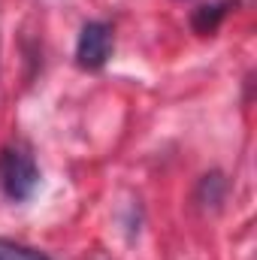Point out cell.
Listing matches in <instances>:
<instances>
[{"label": "cell", "mask_w": 257, "mask_h": 260, "mask_svg": "<svg viewBox=\"0 0 257 260\" xmlns=\"http://www.w3.org/2000/svg\"><path fill=\"white\" fill-rule=\"evenodd\" d=\"M0 188L12 203H24L40 188V167L27 145L15 142L0 151Z\"/></svg>", "instance_id": "obj_1"}, {"label": "cell", "mask_w": 257, "mask_h": 260, "mask_svg": "<svg viewBox=\"0 0 257 260\" xmlns=\"http://www.w3.org/2000/svg\"><path fill=\"white\" fill-rule=\"evenodd\" d=\"M112 27L106 21H85L76 40V64L82 70H103L112 58Z\"/></svg>", "instance_id": "obj_2"}, {"label": "cell", "mask_w": 257, "mask_h": 260, "mask_svg": "<svg viewBox=\"0 0 257 260\" xmlns=\"http://www.w3.org/2000/svg\"><path fill=\"white\" fill-rule=\"evenodd\" d=\"M230 6H233L230 0L209 3V6H200V9L194 12V18H191L194 30H197L200 37H209V34H215V30H218V24L224 21V15H227V9H230Z\"/></svg>", "instance_id": "obj_3"}, {"label": "cell", "mask_w": 257, "mask_h": 260, "mask_svg": "<svg viewBox=\"0 0 257 260\" xmlns=\"http://www.w3.org/2000/svg\"><path fill=\"white\" fill-rule=\"evenodd\" d=\"M0 260H52V257H46L43 251H37L30 245L12 242V239H0Z\"/></svg>", "instance_id": "obj_4"}, {"label": "cell", "mask_w": 257, "mask_h": 260, "mask_svg": "<svg viewBox=\"0 0 257 260\" xmlns=\"http://www.w3.org/2000/svg\"><path fill=\"white\" fill-rule=\"evenodd\" d=\"M200 194H209V203H221V197H224V179L218 173L206 176L203 185H200Z\"/></svg>", "instance_id": "obj_5"}]
</instances>
